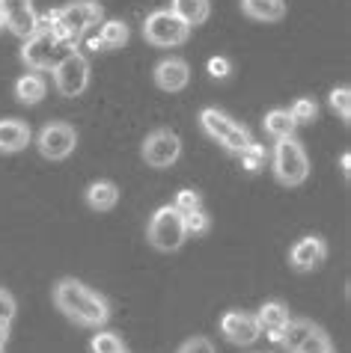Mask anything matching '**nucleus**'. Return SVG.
Returning a JSON list of instances; mask_svg holds the SVG:
<instances>
[{"mask_svg": "<svg viewBox=\"0 0 351 353\" xmlns=\"http://www.w3.org/2000/svg\"><path fill=\"white\" fill-rule=\"evenodd\" d=\"M77 145V131L69 122H48L36 137V149L48 161H66Z\"/></svg>", "mask_w": 351, "mask_h": 353, "instance_id": "9", "label": "nucleus"}, {"mask_svg": "<svg viewBox=\"0 0 351 353\" xmlns=\"http://www.w3.org/2000/svg\"><path fill=\"white\" fill-rule=\"evenodd\" d=\"M15 312H18L15 297H12V294H9L6 288H0V321H12Z\"/></svg>", "mask_w": 351, "mask_h": 353, "instance_id": "32", "label": "nucleus"}, {"mask_svg": "<svg viewBox=\"0 0 351 353\" xmlns=\"http://www.w3.org/2000/svg\"><path fill=\"white\" fill-rule=\"evenodd\" d=\"M0 15H3V27H9L18 39L33 36L39 18L33 0H0Z\"/></svg>", "mask_w": 351, "mask_h": 353, "instance_id": "12", "label": "nucleus"}, {"mask_svg": "<svg viewBox=\"0 0 351 353\" xmlns=\"http://www.w3.org/2000/svg\"><path fill=\"white\" fill-rule=\"evenodd\" d=\"M9 323L12 321H0V347H6V341H9Z\"/></svg>", "mask_w": 351, "mask_h": 353, "instance_id": "34", "label": "nucleus"}, {"mask_svg": "<svg viewBox=\"0 0 351 353\" xmlns=\"http://www.w3.org/2000/svg\"><path fill=\"white\" fill-rule=\"evenodd\" d=\"M200 205H202V199H200V193H197V190H179V193H176L173 208H179V211L184 214V211L200 208Z\"/></svg>", "mask_w": 351, "mask_h": 353, "instance_id": "30", "label": "nucleus"}, {"mask_svg": "<svg viewBox=\"0 0 351 353\" xmlns=\"http://www.w3.org/2000/svg\"><path fill=\"white\" fill-rule=\"evenodd\" d=\"M256 321L262 330H283L289 323V306L280 300H268L262 303L259 312H256Z\"/></svg>", "mask_w": 351, "mask_h": 353, "instance_id": "20", "label": "nucleus"}, {"mask_svg": "<svg viewBox=\"0 0 351 353\" xmlns=\"http://www.w3.org/2000/svg\"><path fill=\"white\" fill-rule=\"evenodd\" d=\"M339 170H343V175L348 179V172H351V152H343V154H339Z\"/></svg>", "mask_w": 351, "mask_h": 353, "instance_id": "33", "label": "nucleus"}, {"mask_svg": "<svg viewBox=\"0 0 351 353\" xmlns=\"http://www.w3.org/2000/svg\"><path fill=\"white\" fill-rule=\"evenodd\" d=\"M30 143V125L21 119H0V154L24 152Z\"/></svg>", "mask_w": 351, "mask_h": 353, "instance_id": "14", "label": "nucleus"}, {"mask_svg": "<svg viewBox=\"0 0 351 353\" xmlns=\"http://www.w3.org/2000/svg\"><path fill=\"white\" fill-rule=\"evenodd\" d=\"M84 199L93 211H99V214L113 211L116 202H120V188H116L113 181H93L90 188L84 190Z\"/></svg>", "mask_w": 351, "mask_h": 353, "instance_id": "16", "label": "nucleus"}, {"mask_svg": "<svg viewBox=\"0 0 351 353\" xmlns=\"http://www.w3.org/2000/svg\"><path fill=\"white\" fill-rule=\"evenodd\" d=\"M146 241H149L158 252H176L179 250L182 243L188 241V232H184V223H182V211L173 208V205H161V208L149 217Z\"/></svg>", "mask_w": 351, "mask_h": 353, "instance_id": "5", "label": "nucleus"}, {"mask_svg": "<svg viewBox=\"0 0 351 353\" xmlns=\"http://www.w3.org/2000/svg\"><path fill=\"white\" fill-rule=\"evenodd\" d=\"M328 104L339 113V119H343L345 125L351 122V90H348V86H336V90H330Z\"/></svg>", "mask_w": 351, "mask_h": 353, "instance_id": "25", "label": "nucleus"}, {"mask_svg": "<svg viewBox=\"0 0 351 353\" xmlns=\"http://www.w3.org/2000/svg\"><path fill=\"white\" fill-rule=\"evenodd\" d=\"M86 45H90V48H93V51H104V42H102V36H99V33H95V36H90V39H86Z\"/></svg>", "mask_w": 351, "mask_h": 353, "instance_id": "35", "label": "nucleus"}, {"mask_svg": "<svg viewBox=\"0 0 351 353\" xmlns=\"http://www.w3.org/2000/svg\"><path fill=\"white\" fill-rule=\"evenodd\" d=\"M182 223H184V232L188 234H206L211 229V220L202 208H193V211H184L182 214Z\"/></svg>", "mask_w": 351, "mask_h": 353, "instance_id": "26", "label": "nucleus"}, {"mask_svg": "<svg viewBox=\"0 0 351 353\" xmlns=\"http://www.w3.org/2000/svg\"><path fill=\"white\" fill-rule=\"evenodd\" d=\"M170 12L188 27H200V24H206V18L211 12V3L209 0H173Z\"/></svg>", "mask_w": 351, "mask_h": 353, "instance_id": "17", "label": "nucleus"}, {"mask_svg": "<svg viewBox=\"0 0 351 353\" xmlns=\"http://www.w3.org/2000/svg\"><path fill=\"white\" fill-rule=\"evenodd\" d=\"M54 21H57V9H51V12L42 18H36L33 36H27L21 45V60H24V65H30L33 72H51L66 54L75 51V48L63 45L60 39L54 36V30H51Z\"/></svg>", "mask_w": 351, "mask_h": 353, "instance_id": "2", "label": "nucleus"}, {"mask_svg": "<svg viewBox=\"0 0 351 353\" xmlns=\"http://www.w3.org/2000/svg\"><path fill=\"white\" fill-rule=\"evenodd\" d=\"M140 154H143L146 166H152V170H167V166H173L176 161H179L182 140H179V134L170 131V128H155L143 140Z\"/></svg>", "mask_w": 351, "mask_h": 353, "instance_id": "8", "label": "nucleus"}, {"mask_svg": "<svg viewBox=\"0 0 351 353\" xmlns=\"http://www.w3.org/2000/svg\"><path fill=\"white\" fill-rule=\"evenodd\" d=\"M155 86L164 92H182L184 86L191 83V65L182 60V57H167V60H161L155 65Z\"/></svg>", "mask_w": 351, "mask_h": 353, "instance_id": "13", "label": "nucleus"}, {"mask_svg": "<svg viewBox=\"0 0 351 353\" xmlns=\"http://www.w3.org/2000/svg\"><path fill=\"white\" fill-rule=\"evenodd\" d=\"M292 353H336V350H334V341L328 339V332L321 327H316Z\"/></svg>", "mask_w": 351, "mask_h": 353, "instance_id": "23", "label": "nucleus"}, {"mask_svg": "<svg viewBox=\"0 0 351 353\" xmlns=\"http://www.w3.org/2000/svg\"><path fill=\"white\" fill-rule=\"evenodd\" d=\"M289 113L298 125H310V122H316V116H319V104L313 101V98H298Z\"/></svg>", "mask_w": 351, "mask_h": 353, "instance_id": "28", "label": "nucleus"}, {"mask_svg": "<svg viewBox=\"0 0 351 353\" xmlns=\"http://www.w3.org/2000/svg\"><path fill=\"white\" fill-rule=\"evenodd\" d=\"M51 300L66 318L77 323V327L99 330L111 321V306H107V300L99 291H93L90 285H84V282H77V279H60L51 288Z\"/></svg>", "mask_w": 351, "mask_h": 353, "instance_id": "1", "label": "nucleus"}, {"mask_svg": "<svg viewBox=\"0 0 351 353\" xmlns=\"http://www.w3.org/2000/svg\"><path fill=\"white\" fill-rule=\"evenodd\" d=\"M51 72H54L57 90H60V95H66V98L84 95L86 86H90V60H86L81 51L66 54Z\"/></svg>", "mask_w": 351, "mask_h": 353, "instance_id": "7", "label": "nucleus"}, {"mask_svg": "<svg viewBox=\"0 0 351 353\" xmlns=\"http://www.w3.org/2000/svg\"><path fill=\"white\" fill-rule=\"evenodd\" d=\"M45 92H48V83H45V77L39 72H27V74H21L15 81V98L21 104H27V107H33V104L42 101Z\"/></svg>", "mask_w": 351, "mask_h": 353, "instance_id": "18", "label": "nucleus"}, {"mask_svg": "<svg viewBox=\"0 0 351 353\" xmlns=\"http://www.w3.org/2000/svg\"><path fill=\"white\" fill-rule=\"evenodd\" d=\"M316 327H319V323H313L310 318H295V321L289 318V323L283 327V339H280V345L292 353V350H295V347H298L301 341H304V339H307Z\"/></svg>", "mask_w": 351, "mask_h": 353, "instance_id": "21", "label": "nucleus"}, {"mask_svg": "<svg viewBox=\"0 0 351 353\" xmlns=\"http://www.w3.org/2000/svg\"><path fill=\"white\" fill-rule=\"evenodd\" d=\"M143 39L155 48H179L191 39V27L179 21L170 9H155L143 24Z\"/></svg>", "mask_w": 351, "mask_h": 353, "instance_id": "6", "label": "nucleus"}, {"mask_svg": "<svg viewBox=\"0 0 351 353\" xmlns=\"http://www.w3.org/2000/svg\"><path fill=\"white\" fill-rule=\"evenodd\" d=\"M176 353H218V350H214V345H211L206 336H193V339L184 341V345L176 350Z\"/></svg>", "mask_w": 351, "mask_h": 353, "instance_id": "31", "label": "nucleus"}, {"mask_svg": "<svg viewBox=\"0 0 351 353\" xmlns=\"http://www.w3.org/2000/svg\"><path fill=\"white\" fill-rule=\"evenodd\" d=\"M325 259H328V243H325V238H319V234H307V238H301L295 247L289 250V264L298 273L319 270L321 264H325Z\"/></svg>", "mask_w": 351, "mask_h": 353, "instance_id": "11", "label": "nucleus"}, {"mask_svg": "<svg viewBox=\"0 0 351 353\" xmlns=\"http://www.w3.org/2000/svg\"><path fill=\"white\" fill-rule=\"evenodd\" d=\"M268 339L274 341V345H280V339H283V330H268Z\"/></svg>", "mask_w": 351, "mask_h": 353, "instance_id": "36", "label": "nucleus"}, {"mask_svg": "<svg viewBox=\"0 0 351 353\" xmlns=\"http://www.w3.org/2000/svg\"><path fill=\"white\" fill-rule=\"evenodd\" d=\"M99 36L104 42V51H116V48H122L125 42H129L131 33H129V24L125 21H104Z\"/></svg>", "mask_w": 351, "mask_h": 353, "instance_id": "22", "label": "nucleus"}, {"mask_svg": "<svg viewBox=\"0 0 351 353\" xmlns=\"http://www.w3.org/2000/svg\"><path fill=\"white\" fill-rule=\"evenodd\" d=\"M206 72H209V77H214V81H227V77L232 74V63L227 60V57H211V60L206 63Z\"/></svg>", "mask_w": 351, "mask_h": 353, "instance_id": "29", "label": "nucleus"}, {"mask_svg": "<svg viewBox=\"0 0 351 353\" xmlns=\"http://www.w3.org/2000/svg\"><path fill=\"white\" fill-rule=\"evenodd\" d=\"M0 353H3V347H0Z\"/></svg>", "mask_w": 351, "mask_h": 353, "instance_id": "38", "label": "nucleus"}, {"mask_svg": "<svg viewBox=\"0 0 351 353\" xmlns=\"http://www.w3.org/2000/svg\"><path fill=\"white\" fill-rule=\"evenodd\" d=\"M200 128L206 131L209 140H214L220 149H227L232 154H238L247 143H253V137L245 125L236 122L229 113L218 110V107H206V110L200 113Z\"/></svg>", "mask_w": 351, "mask_h": 353, "instance_id": "4", "label": "nucleus"}, {"mask_svg": "<svg viewBox=\"0 0 351 353\" xmlns=\"http://www.w3.org/2000/svg\"><path fill=\"white\" fill-rule=\"evenodd\" d=\"M90 350L93 353H120V350H125V345L116 332H95L90 341Z\"/></svg>", "mask_w": 351, "mask_h": 353, "instance_id": "27", "label": "nucleus"}, {"mask_svg": "<svg viewBox=\"0 0 351 353\" xmlns=\"http://www.w3.org/2000/svg\"><path fill=\"white\" fill-rule=\"evenodd\" d=\"M220 332H223V339L229 341V345H253L259 336H262V327H259V321L256 315H247V312H238V309H232L227 312V315L220 318Z\"/></svg>", "mask_w": 351, "mask_h": 353, "instance_id": "10", "label": "nucleus"}, {"mask_svg": "<svg viewBox=\"0 0 351 353\" xmlns=\"http://www.w3.org/2000/svg\"><path fill=\"white\" fill-rule=\"evenodd\" d=\"M241 12L259 24H277L286 18V0H241Z\"/></svg>", "mask_w": 351, "mask_h": 353, "instance_id": "15", "label": "nucleus"}, {"mask_svg": "<svg viewBox=\"0 0 351 353\" xmlns=\"http://www.w3.org/2000/svg\"><path fill=\"white\" fill-rule=\"evenodd\" d=\"M120 353H125V350H120Z\"/></svg>", "mask_w": 351, "mask_h": 353, "instance_id": "39", "label": "nucleus"}, {"mask_svg": "<svg viewBox=\"0 0 351 353\" xmlns=\"http://www.w3.org/2000/svg\"><path fill=\"white\" fill-rule=\"evenodd\" d=\"M0 30H3V15H0Z\"/></svg>", "mask_w": 351, "mask_h": 353, "instance_id": "37", "label": "nucleus"}, {"mask_svg": "<svg viewBox=\"0 0 351 353\" xmlns=\"http://www.w3.org/2000/svg\"><path fill=\"white\" fill-rule=\"evenodd\" d=\"M241 158V166H245V172H259L262 166H265V149H262L259 143H247L245 149L238 152Z\"/></svg>", "mask_w": 351, "mask_h": 353, "instance_id": "24", "label": "nucleus"}, {"mask_svg": "<svg viewBox=\"0 0 351 353\" xmlns=\"http://www.w3.org/2000/svg\"><path fill=\"white\" fill-rule=\"evenodd\" d=\"M262 128H265V134L271 137V140H283V137H295L298 122L292 119V113H289V110L277 107V110L265 113V119H262Z\"/></svg>", "mask_w": 351, "mask_h": 353, "instance_id": "19", "label": "nucleus"}, {"mask_svg": "<svg viewBox=\"0 0 351 353\" xmlns=\"http://www.w3.org/2000/svg\"><path fill=\"white\" fill-rule=\"evenodd\" d=\"M271 170H274V179L283 188H301L310 175L307 149L295 137H283V140H277L274 152H271Z\"/></svg>", "mask_w": 351, "mask_h": 353, "instance_id": "3", "label": "nucleus"}]
</instances>
